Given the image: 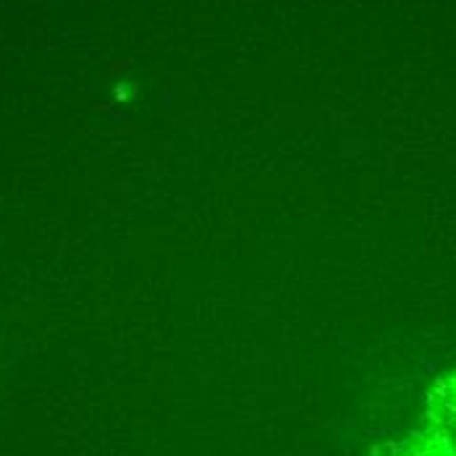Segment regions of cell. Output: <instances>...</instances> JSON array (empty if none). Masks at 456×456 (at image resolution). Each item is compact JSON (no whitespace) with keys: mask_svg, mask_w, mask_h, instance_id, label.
Wrapping results in <instances>:
<instances>
[]
</instances>
